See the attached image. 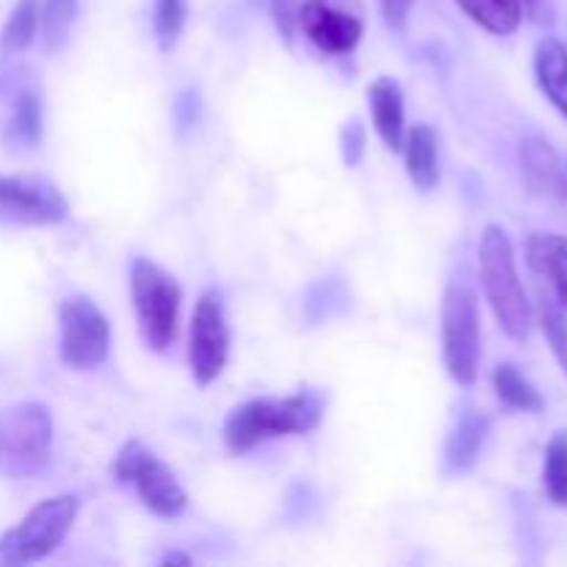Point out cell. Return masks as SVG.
Returning a JSON list of instances; mask_svg holds the SVG:
<instances>
[{
    "label": "cell",
    "mask_w": 567,
    "mask_h": 567,
    "mask_svg": "<svg viewBox=\"0 0 567 567\" xmlns=\"http://www.w3.org/2000/svg\"><path fill=\"white\" fill-rule=\"evenodd\" d=\"M78 509V496H53L39 502L14 529L0 537V567L33 565L50 557L70 535Z\"/></svg>",
    "instance_id": "3957f363"
},
{
    "label": "cell",
    "mask_w": 567,
    "mask_h": 567,
    "mask_svg": "<svg viewBox=\"0 0 567 567\" xmlns=\"http://www.w3.org/2000/svg\"><path fill=\"white\" fill-rule=\"evenodd\" d=\"M3 136L11 147L22 150H33L42 142V100H39V94L33 89L17 92L9 111V120H6Z\"/></svg>",
    "instance_id": "ac0fdd59"
},
{
    "label": "cell",
    "mask_w": 567,
    "mask_h": 567,
    "mask_svg": "<svg viewBox=\"0 0 567 567\" xmlns=\"http://www.w3.org/2000/svg\"><path fill=\"white\" fill-rule=\"evenodd\" d=\"M369 109L377 136L388 150H402L404 144V94L393 78H377L369 86Z\"/></svg>",
    "instance_id": "4fadbf2b"
},
{
    "label": "cell",
    "mask_w": 567,
    "mask_h": 567,
    "mask_svg": "<svg viewBox=\"0 0 567 567\" xmlns=\"http://www.w3.org/2000/svg\"><path fill=\"white\" fill-rule=\"evenodd\" d=\"M535 75L546 97L567 116V48L559 39L546 37L537 44Z\"/></svg>",
    "instance_id": "e0dca14e"
},
{
    "label": "cell",
    "mask_w": 567,
    "mask_h": 567,
    "mask_svg": "<svg viewBox=\"0 0 567 567\" xmlns=\"http://www.w3.org/2000/svg\"><path fill=\"white\" fill-rule=\"evenodd\" d=\"M443 365L457 385H474L482 363V319L476 293L463 282H452L441 308Z\"/></svg>",
    "instance_id": "5b68a950"
},
{
    "label": "cell",
    "mask_w": 567,
    "mask_h": 567,
    "mask_svg": "<svg viewBox=\"0 0 567 567\" xmlns=\"http://www.w3.org/2000/svg\"><path fill=\"white\" fill-rule=\"evenodd\" d=\"M493 388H496L498 399L507 408L518 410V413H543V408H546L540 391L513 363L496 365V371H493Z\"/></svg>",
    "instance_id": "d6986e66"
},
{
    "label": "cell",
    "mask_w": 567,
    "mask_h": 567,
    "mask_svg": "<svg viewBox=\"0 0 567 567\" xmlns=\"http://www.w3.org/2000/svg\"><path fill=\"white\" fill-rule=\"evenodd\" d=\"M70 216L64 194L44 177L0 175V221L22 227L59 225Z\"/></svg>",
    "instance_id": "8fae6325"
},
{
    "label": "cell",
    "mask_w": 567,
    "mask_h": 567,
    "mask_svg": "<svg viewBox=\"0 0 567 567\" xmlns=\"http://www.w3.org/2000/svg\"><path fill=\"white\" fill-rule=\"evenodd\" d=\"M39 31V0H20L14 11L6 20L3 33H0V48L6 53H20L31 48L33 37Z\"/></svg>",
    "instance_id": "44dd1931"
},
{
    "label": "cell",
    "mask_w": 567,
    "mask_h": 567,
    "mask_svg": "<svg viewBox=\"0 0 567 567\" xmlns=\"http://www.w3.org/2000/svg\"><path fill=\"white\" fill-rule=\"evenodd\" d=\"M382 17L391 28H404L410 20V11H413L415 0H380Z\"/></svg>",
    "instance_id": "f1b7e54d"
},
{
    "label": "cell",
    "mask_w": 567,
    "mask_h": 567,
    "mask_svg": "<svg viewBox=\"0 0 567 567\" xmlns=\"http://www.w3.org/2000/svg\"><path fill=\"white\" fill-rule=\"evenodd\" d=\"M53 415L44 404L25 402L0 413V476L22 480L48 465Z\"/></svg>",
    "instance_id": "277c9868"
},
{
    "label": "cell",
    "mask_w": 567,
    "mask_h": 567,
    "mask_svg": "<svg viewBox=\"0 0 567 567\" xmlns=\"http://www.w3.org/2000/svg\"><path fill=\"white\" fill-rule=\"evenodd\" d=\"M520 169L529 188L543 197L563 199L565 197V172L559 164V155L543 136H526L520 142Z\"/></svg>",
    "instance_id": "7c38bea8"
},
{
    "label": "cell",
    "mask_w": 567,
    "mask_h": 567,
    "mask_svg": "<svg viewBox=\"0 0 567 567\" xmlns=\"http://www.w3.org/2000/svg\"><path fill=\"white\" fill-rule=\"evenodd\" d=\"M520 14L529 17L535 25L551 28L557 22V9H554V0H518Z\"/></svg>",
    "instance_id": "4316f807"
},
{
    "label": "cell",
    "mask_w": 567,
    "mask_h": 567,
    "mask_svg": "<svg viewBox=\"0 0 567 567\" xmlns=\"http://www.w3.org/2000/svg\"><path fill=\"white\" fill-rule=\"evenodd\" d=\"M299 3L302 0H269V9H271V17H275V25L277 31H280V37L286 39L288 44L293 42V37H297L299 25Z\"/></svg>",
    "instance_id": "484cf974"
},
{
    "label": "cell",
    "mask_w": 567,
    "mask_h": 567,
    "mask_svg": "<svg viewBox=\"0 0 567 567\" xmlns=\"http://www.w3.org/2000/svg\"><path fill=\"white\" fill-rule=\"evenodd\" d=\"M457 6L476 25L496 33V37H507V33L518 31L520 17H524L518 0H457Z\"/></svg>",
    "instance_id": "ffe728a7"
},
{
    "label": "cell",
    "mask_w": 567,
    "mask_h": 567,
    "mask_svg": "<svg viewBox=\"0 0 567 567\" xmlns=\"http://www.w3.org/2000/svg\"><path fill=\"white\" fill-rule=\"evenodd\" d=\"M324 408V396L316 391H299L286 399H252L227 415L221 437L233 454H247L275 437L308 435L321 424Z\"/></svg>",
    "instance_id": "6da1fadb"
},
{
    "label": "cell",
    "mask_w": 567,
    "mask_h": 567,
    "mask_svg": "<svg viewBox=\"0 0 567 567\" xmlns=\"http://www.w3.org/2000/svg\"><path fill=\"white\" fill-rule=\"evenodd\" d=\"M363 144H365V133L360 127V122L354 120L352 125L343 131V161L349 166H358L360 158H363Z\"/></svg>",
    "instance_id": "83f0119b"
},
{
    "label": "cell",
    "mask_w": 567,
    "mask_h": 567,
    "mask_svg": "<svg viewBox=\"0 0 567 567\" xmlns=\"http://www.w3.org/2000/svg\"><path fill=\"white\" fill-rule=\"evenodd\" d=\"M230 352V330H227L225 302L219 291H203L192 316L188 336V363L199 385H210L221 377Z\"/></svg>",
    "instance_id": "9c48e42d"
},
{
    "label": "cell",
    "mask_w": 567,
    "mask_h": 567,
    "mask_svg": "<svg viewBox=\"0 0 567 567\" xmlns=\"http://www.w3.org/2000/svg\"><path fill=\"white\" fill-rule=\"evenodd\" d=\"M114 476L122 485L136 487L144 507L161 518H175L186 509L188 496L181 482L142 441H127L120 449L114 460Z\"/></svg>",
    "instance_id": "52a82bcc"
},
{
    "label": "cell",
    "mask_w": 567,
    "mask_h": 567,
    "mask_svg": "<svg viewBox=\"0 0 567 567\" xmlns=\"http://www.w3.org/2000/svg\"><path fill=\"white\" fill-rule=\"evenodd\" d=\"M161 565H192V557H186V554H166Z\"/></svg>",
    "instance_id": "f546056e"
},
{
    "label": "cell",
    "mask_w": 567,
    "mask_h": 567,
    "mask_svg": "<svg viewBox=\"0 0 567 567\" xmlns=\"http://www.w3.org/2000/svg\"><path fill=\"white\" fill-rule=\"evenodd\" d=\"M297 25L319 50L347 55L363 39V6L360 0H302Z\"/></svg>",
    "instance_id": "30bf717a"
},
{
    "label": "cell",
    "mask_w": 567,
    "mask_h": 567,
    "mask_svg": "<svg viewBox=\"0 0 567 567\" xmlns=\"http://www.w3.org/2000/svg\"><path fill=\"white\" fill-rule=\"evenodd\" d=\"M491 432V419L482 410L465 408L446 441V465L452 471H468L480 460Z\"/></svg>",
    "instance_id": "9a60e30c"
},
{
    "label": "cell",
    "mask_w": 567,
    "mask_h": 567,
    "mask_svg": "<svg viewBox=\"0 0 567 567\" xmlns=\"http://www.w3.org/2000/svg\"><path fill=\"white\" fill-rule=\"evenodd\" d=\"M111 324L103 310L86 297L64 299L59 308V354L70 369L92 371L105 363Z\"/></svg>",
    "instance_id": "ba28073f"
},
{
    "label": "cell",
    "mask_w": 567,
    "mask_h": 567,
    "mask_svg": "<svg viewBox=\"0 0 567 567\" xmlns=\"http://www.w3.org/2000/svg\"><path fill=\"white\" fill-rule=\"evenodd\" d=\"M480 277L498 327L513 341H526L532 332V305L518 277L515 249L504 227L487 225L480 241Z\"/></svg>",
    "instance_id": "7a4b0ae2"
},
{
    "label": "cell",
    "mask_w": 567,
    "mask_h": 567,
    "mask_svg": "<svg viewBox=\"0 0 567 567\" xmlns=\"http://www.w3.org/2000/svg\"><path fill=\"white\" fill-rule=\"evenodd\" d=\"M78 14V0H42L39 6V31L48 50H59L70 37Z\"/></svg>",
    "instance_id": "7402d4cb"
},
{
    "label": "cell",
    "mask_w": 567,
    "mask_h": 567,
    "mask_svg": "<svg viewBox=\"0 0 567 567\" xmlns=\"http://www.w3.org/2000/svg\"><path fill=\"white\" fill-rule=\"evenodd\" d=\"M540 324H543V332H546L548 347H551L554 358H557L559 369H563L567 377V319H565L563 305L551 302V299H543Z\"/></svg>",
    "instance_id": "d4e9b609"
},
{
    "label": "cell",
    "mask_w": 567,
    "mask_h": 567,
    "mask_svg": "<svg viewBox=\"0 0 567 567\" xmlns=\"http://www.w3.org/2000/svg\"><path fill=\"white\" fill-rule=\"evenodd\" d=\"M526 260L532 271L551 282L557 302L567 310V238L559 233H535L526 241Z\"/></svg>",
    "instance_id": "5bb4252c"
},
{
    "label": "cell",
    "mask_w": 567,
    "mask_h": 567,
    "mask_svg": "<svg viewBox=\"0 0 567 567\" xmlns=\"http://www.w3.org/2000/svg\"><path fill=\"white\" fill-rule=\"evenodd\" d=\"M543 485L548 498L559 507H567V432H557L546 449L543 463Z\"/></svg>",
    "instance_id": "603a6c76"
},
{
    "label": "cell",
    "mask_w": 567,
    "mask_h": 567,
    "mask_svg": "<svg viewBox=\"0 0 567 567\" xmlns=\"http://www.w3.org/2000/svg\"><path fill=\"white\" fill-rule=\"evenodd\" d=\"M188 17V0H153V28L161 50H172Z\"/></svg>",
    "instance_id": "cb8c5ba5"
},
{
    "label": "cell",
    "mask_w": 567,
    "mask_h": 567,
    "mask_svg": "<svg viewBox=\"0 0 567 567\" xmlns=\"http://www.w3.org/2000/svg\"><path fill=\"white\" fill-rule=\"evenodd\" d=\"M404 164H408L410 183L419 192H432L441 183L437 169V136L430 125H415L404 133Z\"/></svg>",
    "instance_id": "2e32d148"
},
{
    "label": "cell",
    "mask_w": 567,
    "mask_h": 567,
    "mask_svg": "<svg viewBox=\"0 0 567 567\" xmlns=\"http://www.w3.org/2000/svg\"><path fill=\"white\" fill-rule=\"evenodd\" d=\"M131 293L138 327L155 352H166L177 336L183 291L172 275L147 258H136L131 266Z\"/></svg>",
    "instance_id": "8992f818"
}]
</instances>
